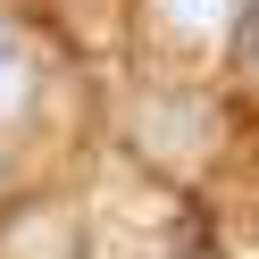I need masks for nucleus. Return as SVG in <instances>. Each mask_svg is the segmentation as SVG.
Segmentation results:
<instances>
[{
  "label": "nucleus",
  "instance_id": "3",
  "mask_svg": "<svg viewBox=\"0 0 259 259\" xmlns=\"http://www.w3.org/2000/svg\"><path fill=\"white\" fill-rule=\"evenodd\" d=\"M251 51H259V34H251Z\"/></svg>",
  "mask_w": 259,
  "mask_h": 259
},
{
  "label": "nucleus",
  "instance_id": "1",
  "mask_svg": "<svg viewBox=\"0 0 259 259\" xmlns=\"http://www.w3.org/2000/svg\"><path fill=\"white\" fill-rule=\"evenodd\" d=\"M234 17H242V0H151V25L176 42H218Z\"/></svg>",
  "mask_w": 259,
  "mask_h": 259
},
{
  "label": "nucleus",
  "instance_id": "2",
  "mask_svg": "<svg viewBox=\"0 0 259 259\" xmlns=\"http://www.w3.org/2000/svg\"><path fill=\"white\" fill-rule=\"evenodd\" d=\"M25 92H34V51H25L17 34H0V117H17Z\"/></svg>",
  "mask_w": 259,
  "mask_h": 259
}]
</instances>
